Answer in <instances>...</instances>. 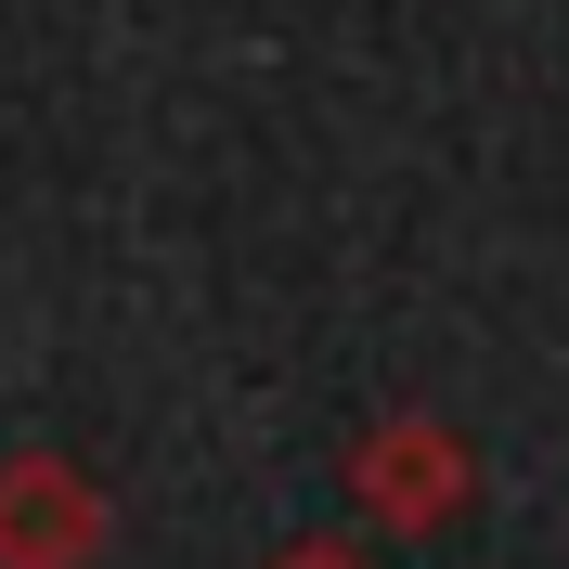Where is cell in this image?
I'll return each mask as SVG.
<instances>
[{"label": "cell", "mask_w": 569, "mask_h": 569, "mask_svg": "<svg viewBox=\"0 0 569 569\" xmlns=\"http://www.w3.org/2000/svg\"><path fill=\"white\" fill-rule=\"evenodd\" d=\"M466 492H479V453H466L440 415H376L350 440V505L376 531H453Z\"/></svg>", "instance_id": "1"}, {"label": "cell", "mask_w": 569, "mask_h": 569, "mask_svg": "<svg viewBox=\"0 0 569 569\" xmlns=\"http://www.w3.org/2000/svg\"><path fill=\"white\" fill-rule=\"evenodd\" d=\"M104 557V492L66 453H13L0 466V569H91Z\"/></svg>", "instance_id": "2"}, {"label": "cell", "mask_w": 569, "mask_h": 569, "mask_svg": "<svg viewBox=\"0 0 569 569\" xmlns=\"http://www.w3.org/2000/svg\"><path fill=\"white\" fill-rule=\"evenodd\" d=\"M272 569H362V557H350V543H284Z\"/></svg>", "instance_id": "3"}]
</instances>
